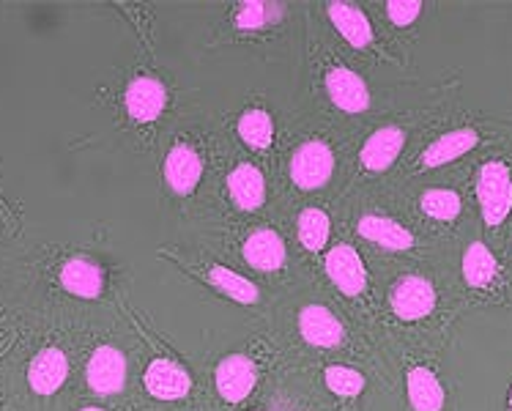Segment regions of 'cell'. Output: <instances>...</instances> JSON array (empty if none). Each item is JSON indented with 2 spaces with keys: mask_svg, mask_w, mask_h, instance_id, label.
<instances>
[{
  "mask_svg": "<svg viewBox=\"0 0 512 411\" xmlns=\"http://www.w3.org/2000/svg\"><path fill=\"white\" fill-rule=\"evenodd\" d=\"M356 231L362 239L378 244L384 250H392V253H408L417 247V236L411 228L392 217H381V214H365L356 225Z\"/></svg>",
  "mask_w": 512,
  "mask_h": 411,
  "instance_id": "obj_9",
  "label": "cell"
},
{
  "mask_svg": "<svg viewBox=\"0 0 512 411\" xmlns=\"http://www.w3.org/2000/svg\"><path fill=\"white\" fill-rule=\"evenodd\" d=\"M419 14H422V3L419 0H389L387 3L389 22L398 25V28L414 25Z\"/></svg>",
  "mask_w": 512,
  "mask_h": 411,
  "instance_id": "obj_28",
  "label": "cell"
},
{
  "mask_svg": "<svg viewBox=\"0 0 512 411\" xmlns=\"http://www.w3.org/2000/svg\"><path fill=\"white\" fill-rule=\"evenodd\" d=\"M474 198L485 228L499 231L512 217V162L485 159L474 176Z\"/></svg>",
  "mask_w": 512,
  "mask_h": 411,
  "instance_id": "obj_1",
  "label": "cell"
},
{
  "mask_svg": "<svg viewBox=\"0 0 512 411\" xmlns=\"http://www.w3.org/2000/svg\"><path fill=\"white\" fill-rule=\"evenodd\" d=\"M200 173H203V162H200L198 151L187 143H176L170 148L168 159H165V181L176 195H189L198 187Z\"/></svg>",
  "mask_w": 512,
  "mask_h": 411,
  "instance_id": "obj_18",
  "label": "cell"
},
{
  "mask_svg": "<svg viewBox=\"0 0 512 411\" xmlns=\"http://www.w3.org/2000/svg\"><path fill=\"white\" fill-rule=\"evenodd\" d=\"M507 411H512V387L510 392H507Z\"/></svg>",
  "mask_w": 512,
  "mask_h": 411,
  "instance_id": "obj_29",
  "label": "cell"
},
{
  "mask_svg": "<svg viewBox=\"0 0 512 411\" xmlns=\"http://www.w3.org/2000/svg\"><path fill=\"white\" fill-rule=\"evenodd\" d=\"M299 242H302L304 250H310V253H318L326 242H329V231H332V225H329V217H326V211L321 209H304L302 217H299Z\"/></svg>",
  "mask_w": 512,
  "mask_h": 411,
  "instance_id": "obj_25",
  "label": "cell"
},
{
  "mask_svg": "<svg viewBox=\"0 0 512 411\" xmlns=\"http://www.w3.org/2000/svg\"><path fill=\"white\" fill-rule=\"evenodd\" d=\"M326 94L343 113H365L370 107V91L365 80L345 66H335L326 74Z\"/></svg>",
  "mask_w": 512,
  "mask_h": 411,
  "instance_id": "obj_13",
  "label": "cell"
},
{
  "mask_svg": "<svg viewBox=\"0 0 512 411\" xmlns=\"http://www.w3.org/2000/svg\"><path fill=\"white\" fill-rule=\"evenodd\" d=\"M283 17V6L280 3H266V0H247L241 3L236 11V28L239 31H261L266 25H274Z\"/></svg>",
  "mask_w": 512,
  "mask_h": 411,
  "instance_id": "obj_24",
  "label": "cell"
},
{
  "mask_svg": "<svg viewBox=\"0 0 512 411\" xmlns=\"http://www.w3.org/2000/svg\"><path fill=\"white\" fill-rule=\"evenodd\" d=\"M58 280H61V285L69 294L80 296V299H96L105 291V269L96 261H91V258H83V255L69 258L61 266Z\"/></svg>",
  "mask_w": 512,
  "mask_h": 411,
  "instance_id": "obj_16",
  "label": "cell"
},
{
  "mask_svg": "<svg viewBox=\"0 0 512 411\" xmlns=\"http://www.w3.org/2000/svg\"><path fill=\"white\" fill-rule=\"evenodd\" d=\"M299 335L315 348H337L345 340V329L329 307L307 305L299 313Z\"/></svg>",
  "mask_w": 512,
  "mask_h": 411,
  "instance_id": "obj_10",
  "label": "cell"
},
{
  "mask_svg": "<svg viewBox=\"0 0 512 411\" xmlns=\"http://www.w3.org/2000/svg\"><path fill=\"white\" fill-rule=\"evenodd\" d=\"M83 411H102V409H96V406H88V409H83Z\"/></svg>",
  "mask_w": 512,
  "mask_h": 411,
  "instance_id": "obj_30",
  "label": "cell"
},
{
  "mask_svg": "<svg viewBox=\"0 0 512 411\" xmlns=\"http://www.w3.org/2000/svg\"><path fill=\"white\" fill-rule=\"evenodd\" d=\"M460 280L474 294H493L504 285V266L485 239H471L460 255Z\"/></svg>",
  "mask_w": 512,
  "mask_h": 411,
  "instance_id": "obj_3",
  "label": "cell"
},
{
  "mask_svg": "<svg viewBox=\"0 0 512 411\" xmlns=\"http://www.w3.org/2000/svg\"><path fill=\"white\" fill-rule=\"evenodd\" d=\"M329 20L335 22V28L343 33V39L351 47H370L373 44V28L367 14L354 3H343L335 0L329 3Z\"/></svg>",
  "mask_w": 512,
  "mask_h": 411,
  "instance_id": "obj_21",
  "label": "cell"
},
{
  "mask_svg": "<svg viewBox=\"0 0 512 411\" xmlns=\"http://www.w3.org/2000/svg\"><path fill=\"white\" fill-rule=\"evenodd\" d=\"M326 387L340 395V398H356V395H362L367 387L365 376L354 368H345V365H332V368H326Z\"/></svg>",
  "mask_w": 512,
  "mask_h": 411,
  "instance_id": "obj_27",
  "label": "cell"
},
{
  "mask_svg": "<svg viewBox=\"0 0 512 411\" xmlns=\"http://www.w3.org/2000/svg\"><path fill=\"white\" fill-rule=\"evenodd\" d=\"M436 307H439V288L428 274H400L389 288V310L406 324L428 321L436 313Z\"/></svg>",
  "mask_w": 512,
  "mask_h": 411,
  "instance_id": "obj_2",
  "label": "cell"
},
{
  "mask_svg": "<svg viewBox=\"0 0 512 411\" xmlns=\"http://www.w3.org/2000/svg\"><path fill=\"white\" fill-rule=\"evenodd\" d=\"M146 390L159 401H178L192 390V379L178 362L154 359L146 370Z\"/></svg>",
  "mask_w": 512,
  "mask_h": 411,
  "instance_id": "obj_17",
  "label": "cell"
},
{
  "mask_svg": "<svg viewBox=\"0 0 512 411\" xmlns=\"http://www.w3.org/2000/svg\"><path fill=\"white\" fill-rule=\"evenodd\" d=\"M88 387L96 395H115L124 390L126 384V357L113 346H99L88 359L85 368Z\"/></svg>",
  "mask_w": 512,
  "mask_h": 411,
  "instance_id": "obj_6",
  "label": "cell"
},
{
  "mask_svg": "<svg viewBox=\"0 0 512 411\" xmlns=\"http://www.w3.org/2000/svg\"><path fill=\"white\" fill-rule=\"evenodd\" d=\"M510 236H512V233H510Z\"/></svg>",
  "mask_w": 512,
  "mask_h": 411,
  "instance_id": "obj_31",
  "label": "cell"
},
{
  "mask_svg": "<svg viewBox=\"0 0 512 411\" xmlns=\"http://www.w3.org/2000/svg\"><path fill=\"white\" fill-rule=\"evenodd\" d=\"M124 105L135 121H154L168 105V91L154 77H135L126 88Z\"/></svg>",
  "mask_w": 512,
  "mask_h": 411,
  "instance_id": "obj_15",
  "label": "cell"
},
{
  "mask_svg": "<svg viewBox=\"0 0 512 411\" xmlns=\"http://www.w3.org/2000/svg\"><path fill=\"white\" fill-rule=\"evenodd\" d=\"M69 376V359L61 348H42L36 357L31 359L28 368V384L36 395H53L63 387V381Z\"/></svg>",
  "mask_w": 512,
  "mask_h": 411,
  "instance_id": "obj_14",
  "label": "cell"
},
{
  "mask_svg": "<svg viewBox=\"0 0 512 411\" xmlns=\"http://www.w3.org/2000/svg\"><path fill=\"white\" fill-rule=\"evenodd\" d=\"M417 209L425 220L436 225H455L463 217V195L455 187H428L419 192Z\"/></svg>",
  "mask_w": 512,
  "mask_h": 411,
  "instance_id": "obj_19",
  "label": "cell"
},
{
  "mask_svg": "<svg viewBox=\"0 0 512 411\" xmlns=\"http://www.w3.org/2000/svg\"><path fill=\"white\" fill-rule=\"evenodd\" d=\"M335 170V154L321 140H310L296 148L291 159V179L299 190H318L332 179Z\"/></svg>",
  "mask_w": 512,
  "mask_h": 411,
  "instance_id": "obj_4",
  "label": "cell"
},
{
  "mask_svg": "<svg viewBox=\"0 0 512 411\" xmlns=\"http://www.w3.org/2000/svg\"><path fill=\"white\" fill-rule=\"evenodd\" d=\"M228 190L230 201L241 211H255L266 198V181H263L261 170L244 162L228 176Z\"/></svg>",
  "mask_w": 512,
  "mask_h": 411,
  "instance_id": "obj_22",
  "label": "cell"
},
{
  "mask_svg": "<svg viewBox=\"0 0 512 411\" xmlns=\"http://www.w3.org/2000/svg\"><path fill=\"white\" fill-rule=\"evenodd\" d=\"M241 253H244V261L258 272H274L285 264V242L280 239V233L269 228L250 233Z\"/></svg>",
  "mask_w": 512,
  "mask_h": 411,
  "instance_id": "obj_20",
  "label": "cell"
},
{
  "mask_svg": "<svg viewBox=\"0 0 512 411\" xmlns=\"http://www.w3.org/2000/svg\"><path fill=\"white\" fill-rule=\"evenodd\" d=\"M406 148V129L403 127H381L373 135L367 137L362 146V168L370 173H384L395 165V159L400 157V151Z\"/></svg>",
  "mask_w": 512,
  "mask_h": 411,
  "instance_id": "obj_11",
  "label": "cell"
},
{
  "mask_svg": "<svg viewBox=\"0 0 512 411\" xmlns=\"http://www.w3.org/2000/svg\"><path fill=\"white\" fill-rule=\"evenodd\" d=\"M326 274L345 296H359L367 288V269L362 264V255L356 253V247L351 244H337L335 250L326 255Z\"/></svg>",
  "mask_w": 512,
  "mask_h": 411,
  "instance_id": "obj_7",
  "label": "cell"
},
{
  "mask_svg": "<svg viewBox=\"0 0 512 411\" xmlns=\"http://www.w3.org/2000/svg\"><path fill=\"white\" fill-rule=\"evenodd\" d=\"M239 137L252 148H269L274 137L272 116L266 110H247L239 118Z\"/></svg>",
  "mask_w": 512,
  "mask_h": 411,
  "instance_id": "obj_26",
  "label": "cell"
},
{
  "mask_svg": "<svg viewBox=\"0 0 512 411\" xmlns=\"http://www.w3.org/2000/svg\"><path fill=\"white\" fill-rule=\"evenodd\" d=\"M209 283L214 288H220L222 294L230 296L233 302H239V305H255L258 299H261V291H258V285L250 283L247 277H241L228 266H211L209 272Z\"/></svg>",
  "mask_w": 512,
  "mask_h": 411,
  "instance_id": "obj_23",
  "label": "cell"
},
{
  "mask_svg": "<svg viewBox=\"0 0 512 411\" xmlns=\"http://www.w3.org/2000/svg\"><path fill=\"white\" fill-rule=\"evenodd\" d=\"M482 143V132L477 127H455L436 140H430L425 151L419 154V165L425 170H436L450 165L455 159L466 157Z\"/></svg>",
  "mask_w": 512,
  "mask_h": 411,
  "instance_id": "obj_5",
  "label": "cell"
},
{
  "mask_svg": "<svg viewBox=\"0 0 512 411\" xmlns=\"http://www.w3.org/2000/svg\"><path fill=\"white\" fill-rule=\"evenodd\" d=\"M406 398L411 411H444L447 406L444 381L430 365H414L406 370Z\"/></svg>",
  "mask_w": 512,
  "mask_h": 411,
  "instance_id": "obj_8",
  "label": "cell"
},
{
  "mask_svg": "<svg viewBox=\"0 0 512 411\" xmlns=\"http://www.w3.org/2000/svg\"><path fill=\"white\" fill-rule=\"evenodd\" d=\"M255 381H258V368L244 354H230L217 365V390L225 401H244L255 390Z\"/></svg>",
  "mask_w": 512,
  "mask_h": 411,
  "instance_id": "obj_12",
  "label": "cell"
}]
</instances>
